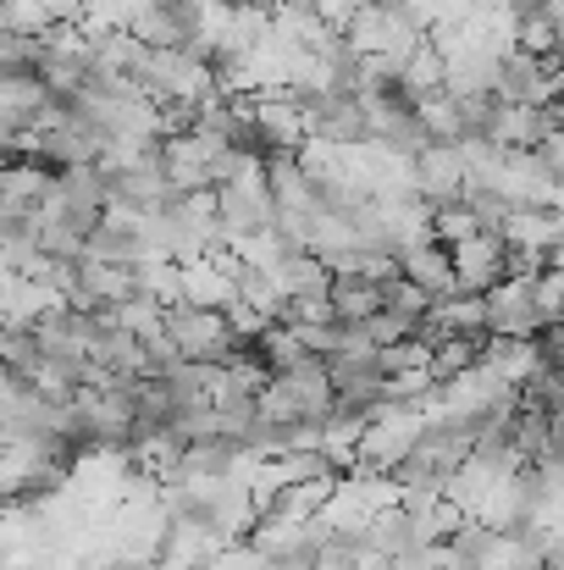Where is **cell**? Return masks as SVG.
I'll use <instances>...</instances> for the list:
<instances>
[{"instance_id":"obj_1","label":"cell","mask_w":564,"mask_h":570,"mask_svg":"<svg viewBox=\"0 0 564 570\" xmlns=\"http://www.w3.org/2000/svg\"><path fill=\"white\" fill-rule=\"evenodd\" d=\"M210 199H216V216H221V233L232 249L277 227V194L266 184V161H244Z\"/></svg>"},{"instance_id":"obj_2","label":"cell","mask_w":564,"mask_h":570,"mask_svg":"<svg viewBox=\"0 0 564 570\" xmlns=\"http://www.w3.org/2000/svg\"><path fill=\"white\" fill-rule=\"evenodd\" d=\"M448 249H454V266H459V288H471V294H493L498 283L515 277V266H509L515 244L504 233H493V227H476V233L454 238Z\"/></svg>"},{"instance_id":"obj_3","label":"cell","mask_w":564,"mask_h":570,"mask_svg":"<svg viewBox=\"0 0 564 570\" xmlns=\"http://www.w3.org/2000/svg\"><path fill=\"white\" fill-rule=\"evenodd\" d=\"M205 17H210L205 0H145L133 17V33L156 50H194L205 33Z\"/></svg>"},{"instance_id":"obj_4","label":"cell","mask_w":564,"mask_h":570,"mask_svg":"<svg viewBox=\"0 0 564 570\" xmlns=\"http://www.w3.org/2000/svg\"><path fill=\"white\" fill-rule=\"evenodd\" d=\"M487 299H493V333L498 338H537L554 322L548 305H543V283L537 277H509Z\"/></svg>"},{"instance_id":"obj_5","label":"cell","mask_w":564,"mask_h":570,"mask_svg":"<svg viewBox=\"0 0 564 570\" xmlns=\"http://www.w3.org/2000/svg\"><path fill=\"white\" fill-rule=\"evenodd\" d=\"M409 178H415L420 199H432V205H459L465 189H471V161H465L459 145H432V150H420V156L409 161Z\"/></svg>"},{"instance_id":"obj_6","label":"cell","mask_w":564,"mask_h":570,"mask_svg":"<svg viewBox=\"0 0 564 570\" xmlns=\"http://www.w3.org/2000/svg\"><path fill=\"white\" fill-rule=\"evenodd\" d=\"M398 272H404L415 288H426L432 299L459 294V266H454L448 238H420V244H409V249L398 255Z\"/></svg>"},{"instance_id":"obj_7","label":"cell","mask_w":564,"mask_h":570,"mask_svg":"<svg viewBox=\"0 0 564 570\" xmlns=\"http://www.w3.org/2000/svg\"><path fill=\"white\" fill-rule=\"evenodd\" d=\"M327 305H333V316L349 322V327L372 322L376 311L387 305L382 277H366V272H333V294H327Z\"/></svg>"},{"instance_id":"obj_8","label":"cell","mask_w":564,"mask_h":570,"mask_svg":"<svg viewBox=\"0 0 564 570\" xmlns=\"http://www.w3.org/2000/svg\"><path fill=\"white\" fill-rule=\"evenodd\" d=\"M537 161L548 167V178L564 189V128H560V134H548V139L537 145Z\"/></svg>"}]
</instances>
